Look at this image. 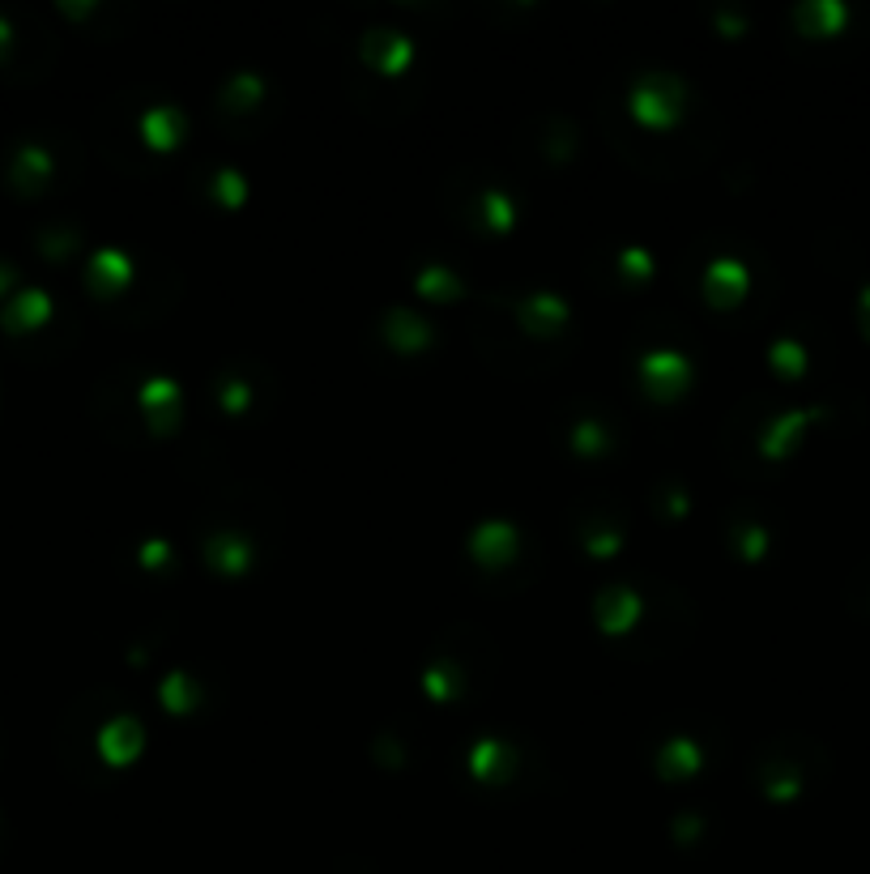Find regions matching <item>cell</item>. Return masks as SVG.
Returning a JSON list of instances; mask_svg holds the SVG:
<instances>
[{"label": "cell", "instance_id": "obj_1", "mask_svg": "<svg viewBox=\"0 0 870 874\" xmlns=\"http://www.w3.org/2000/svg\"><path fill=\"white\" fill-rule=\"evenodd\" d=\"M683 99H687L683 81L674 78V73L653 69V73L636 78V85H632V116L640 119V124H649V128H666V124H674V119H678V112H683Z\"/></svg>", "mask_w": 870, "mask_h": 874}, {"label": "cell", "instance_id": "obj_2", "mask_svg": "<svg viewBox=\"0 0 870 874\" xmlns=\"http://www.w3.org/2000/svg\"><path fill=\"white\" fill-rule=\"evenodd\" d=\"M640 380H644V389L657 401H671L687 389L691 363L678 355V350H649V355L640 358Z\"/></svg>", "mask_w": 870, "mask_h": 874}, {"label": "cell", "instance_id": "obj_3", "mask_svg": "<svg viewBox=\"0 0 870 874\" xmlns=\"http://www.w3.org/2000/svg\"><path fill=\"white\" fill-rule=\"evenodd\" d=\"M141 410H146V418H150V432L154 436H167V432H175V423H180V410H184V393H180V384L171 380V376H150L146 384H141Z\"/></svg>", "mask_w": 870, "mask_h": 874}, {"label": "cell", "instance_id": "obj_4", "mask_svg": "<svg viewBox=\"0 0 870 874\" xmlns=\"http://www.w3.org/2000/svg\"><path fill=\"white\" fill-rule=\"evenodd\" d=\"M358 51H363V60L371 65V69H380V73H401L405 65H410V56H414V43L410 35H401L393 26H376V31H367L363 43H358Z\"/></svg>", "mask_w": 870, "mask_h": 874}, {"label": "cell", "instance_id": "obj_5", "mask_svg": "<svg viewBox=\"0 0 870 874\" xmlns=\"http://www.w3.org/2000/svg\"><path fill=\"white\" fill-rule=\"evenodd\" d=\"M640 610H644V601H640V594H636L632 585H623V580L606 585V589L594 597V614H597V628H602V632H628L636 619H640Z\"/></svg>", "mask_w": 870, "mask_h": 874}, {"label": "cell", "instance_id": "obj_6", "mask_svg": "<svg viewBox=\"0 0 870 874\" xmlns=\"http://www.w3.org/2000/svg\"><path fill=\"white\" fill-rule=\"evenodd\" d=\"M568 303L551 295V290H534V295H525L520 303H516V320L534 333V337H554L563 324H568Z\"/></svg>", "mask_w": 870, "mask_h": 874}, {"label": "cell", "instance_id": "obj_7", "mask_svg": "<svg viewBox=\"0 0 870 874\" xmlns=\"http://www.w3.org/2000/svg\"><path fill=\"white\" fill-rule=\"evenodd\" d=\"M516 542H520L516 525H508V520H482L474 533H470V555L482 567H504L516 555Z\"/></svg>", "mask_w": 870, "mask_h": 874}, {"label": "cell", "instance_id": "obj_8", "mask_svg": "<svg viewBox=\"0 0 870 874\" xmlns=\"http://www.w3.org/2000/svg\"><path fill=\"white\" fill-rule=\"evenodd\" d=\"M380 329H385V342L393 346V350H423V346H432L435 329L427 317H419L414 308H389L385 320H380Z\"/></svg>", "mask_w": 870, "mask_h": 874}, {"label": "cell", "instance_id": "obj_9", "mask_svg": "<svg viewBox=\"0 0 870 874\" xmlns=\"http://www.w3.org/2000/svg\"><path fill=\"white\" fill-rule=\"evenodd\" d=\"M705 295L712 299V308H734L747 295V265L734 256H717L705 269Z\"/></svg>", "mask_w": 870, "mask_h": 874}, {"label": "cell", "instance_id": "obj_10", "mask_svg": "<svg viewBox=\"0 0 870 874\" xmlns=\"http://www.w3.org/2000/svg\"><path fill=\"white\" fill-rule=\"evenodd\" d=\"M201 555H205V563H209L218 576H239V572L248 567V559H252V547H248V538L236 533V529H218V533L205 538Z\"/></svg>", "mask_w": 870, "mask_h": 874}, {"label": "cell", "instance_id": "obj_11", "mask_svg": "<svg viewBox=\"0 0 870 874\" xmlns=\"http://www.w3.org/2000/svg\"><path fill=\"white\" fill-rule=\"evenodd\" d=\"M141 743H146V729H141L137 716H112V721L99 729V751H103L107 763H128V759H137Z\"/></svg>", "mask_w": 870, "mask_h": 874}, {"label": "cell", "instance_id": "obj_12", "mask_svg": "<svg viewBox=\"0 0 870 874\" xmlns=\"http://www.w3.org/2000/svg\"><path fill=\"white\" fill-rule=\"evenodd\" d=\"M811 418H820V405H806V410H786V414H777V418L768 423V432L759 436V452H764V457H786L793 444H798L802 427H806Z\"/></svg>", "mask_w": 870, "mask_h": 874}, {"label": "cell", "instance_id": "obj_13", "mask_svg": "<svg viewBox=\"0 0 870 874\" xmlns=\"http://www.w3.org/2000/svg\"><path fill=\"white\" fill-rule=\"evenodd\" d=\"M513 768V747L504 738H478L470 747V772H474L482 785H500Z\"/></svg>", "mask_w": 870, "mask_h": 874}, {"label": "cell", "instance_id": "obj_14", "mask_svg": "<svg viewBox=\"0 0 870 874\" xmlns=\"http://www.w3.org/2000/svg\"><path fill=\"white\" fill-rule=\"evenodd\" d=\"M793 22L802 35H836L849 22V9L840 0H802L793 9Z\"/></svg>", "mask_w": 870, "mask_h": 874}, {"label": "cell", "instance_id": "obj_15", "mask_svg": "<svg viewBox=\"0 0 870 874\" xmlns=\"http://www.w3.org/2000/svg\"><path fill=\"white\" fill-rule=\"evenodd\" d=\"M184 128H188V116H184L180 107H171V103H159V107H150V112L141 116V137H146L154 150H171V146L184 137Z\"/></svg>", "mask_w": 870, "mask_h": 874}, {"label": "cell", "instance_id": "obj_16", "mask_svg": "<svg viewBox=\"0 0 870 874\" xmlns=\"http://www.w3.org/2000/svg\"><path fill=\"white\" fill-rule=\"evenodd\" d=\"M133 278V261L116 252V248H99L94 252V261H90V286H99V290H119V286H128Z\"/></svg>", "mask_w": 870, "mask_h": 874}, {"label": "cell", "instance_id": "obj_17", "mask_svg": "<svg viewBox=\"0 0 870 874\" xmlns=\"http://www.w3.org/2000/svg\"><path fill=\"white\" fill-rule=\"evenodd\" d=\"M700 768V747L691 743V738H671L662 751H657V772L666 777V781H683V777H691Z\"/></svg>", "mask_w": 870, "mask_h": 874}, {"label": "cell", "instance_id": "obj_18", "mask_svg": "<svg viewBox=\"0 0 870 874\" xmlns=\"http://www.w3.org/2000/svg\"><path fill=\"white\" fill-rule=\"evenodd\" d=\"M159 700H162V709H167V713H175V716L193 713V709H197V700H201L197 678H188L184 670L167 675L159 682Z\"/></svg>", "mask_w": 870, "mask_h": 874}, {"label": "cell", "instance_id": "obj_19", "mask_svg": "<svg viewBox=\"0 0 870 874\" xmlns=\"http://www.w3.org/2000/svg\"><path fill=\"white\" fill-rule=\"evenodd\" d=\"M261 94H265V81L261 73H252V69H239L231 73V81L222 85V107H231V112H248V107H256L261 103Z\"/></svg>", "mask_w": 870, "mask_h": 874}, {"label": "cell", "instance_id": "obj_20", "mask_svg": "<svg viewBox=\"0 0 870 874\" xmlns=\"http://www.w3.org/2000/svg\"><path fill=\"white\" fill-rule=\"evenodd\" d=\"M419 295H427V299H435V303H453V299L466 295V286H461V278H457L453 269H444V265H427V269L419 274Z\"/></svg>", "mask_w": 870, "mask_h": 874}, {"label": "cell", "instance_id": "obj_21", "mask_svg": "<svg viewBox=\"0 0 870 874\" xmlns=\"http://www.w3.org/2000/svg\"><path fill=\"white\" fill-rule=\"evenodd\" d=\"M478 214H482V231H508L516 218L513 197L500 193V188H486V193L478 197Z\"/></svg>", "mask_w": 870, "mask_h": 874}, {"label": "cell", "instance_id": "obj_22", "mask_svg": "<svg viewBox=\"0 0 870 874\" xmlns=\"http://www.w3.org/2000/svg\"><path fill=\"white\" fill-rule=\"evenodd\" d=\"M606 448H610V427L602 418H576L572 423V452L594 457V452H606Z\"/></svg>", "mask_w": 870, "mask_h": 874}, {"label": "cell", "instance_id": "obj_23", "mask_svg": "<svg viewBox=\"0 0 870 874\" xmlns=\"http://www.w3.org/2000/svg\"><path fill=\"white\" fill-rule=\"evenodd\" d=\"M209 193H214V200L218 205H243V197H248V184H243V171L239 166H218L214 171V184H209Z\"/></svg>", "mask_w": 870, "mask_h": 874}, {"label": "cell", "instance_id": "obj_24", "mask_svg": "<svg viewBox=\"0 0 870 874\" xmlns=\"http://www.w3.org/2000/svg\"><path fill=\"white\" fill-rule=\"evenodd\" d=\"M423 682H427V695H435V700H453V695H461L466 675H461L457 666H448V662H435L432 670L423 675Z\"/></svg>", "mask_w": 870, "mask_h": 874}, {"label": "cell", "instance_id": "obj_25", "mask_svg": "<svg viewBox=\"0 0 870 874\" xmlns=\"http://www.w3.org/2000/svg\"><path fill=\"white\" fill-rule=\"evenodd\" d=\"M768 363L777 367V376H802V367H806V350H802V342H793V337H781V342H772V350H768Z\"/></svg>", "mask_w": 870, "mask_h": 874}, {"label": "cell", "instance_id": "obj_26", "mask_svg": "<svg viewBox=\"0 0 870 874\" xmlns=\"http://www.w3.org/2000/svg\"><path fill=\"white\" fill-rule=\"evenodd\" d=\"M764 547H768V529L764 525H755V520H739L734 525V551L743 559H759Z\"/></svg>", "mask_w": 870, "mask_h": 874}, {"label": "cell", "instance_id": "obj_27", "mask_svg": "<svg viewBox=\"0 0 870 874\" xmlns=\"http://www.w3.org/2000/svg\"><path fill=\"white\" fill-rule=\"evenodd\" d=\"M218 401H222L227 414H243L248 401H252L248 384H243V376H218Z\"/></svg>", "mask_w": 870, "mask_h": 874}, {"label": "cell", "instance_id": "obj_28", "mask_svg": "<svg viewBox=\"0 0 870 874\" xmlns=\"http://www.w3.org/2000/svg\"><path fill=\"white\" fill-rule=\"evenodd\" d=\"M619 269H623L628 278H649V274H653V256H649L644 248H623V252H619Z\"/></svg>", "mask_w": 870, "mask_h": 874}, {"label": "cell", "instance_id": "obj_29", "mask_svg": "<svg viewBox=\"0 0 870 874\" xmlns=\"http://www.w3.org/2000/svg\"><path fill=\"white\" fill-rule=\"evenodd\" d=\"M657 513H666V517H683V513H687V491H683L678 482H662Z\"/></svg>", "mask_w": 870, "mask_h": 874}, {"label": "cell", "instance_id": "obj_30", "mask_svg": "<svg viewBox=\"0 0 870 874\" xmlns=\"http://www.w3.org/2000/svg\"><path fill=\"white\" fill-rule=\"evenodd\" d=\"M798 790H802L798 772H768V777H764V794L768 797H793Z\"/></svg>", "mask_w": 870, "mask_h": 874}, {"label": "cell", "instance_id": "obj_31", "mask_svg": "<svg viewBox=\"0 0 870 874\" xmlns=\"http://www.w3.org/2000/svg\"><path fill=\"white\" fill-rule=\"evenodd\" d=\"M43 312H47V299H43L39 290H31V295L18 299V312H9V324H22V320L31 324V320H39Z\"/></svg>", "mask_w": 870, "mask_h": 874}, {"label": "cell", "instance_id": "obj_32", "mask_svg": "<svg viewBox=\"0 0 870 874\" xmlns=\"http://www.w3.org/2000/svg\"><path fill=\"white\" fill-rule=\"evenodd\" d=\"M167 559H171V547L159 542V538H150V542L141 547V563H146V567H162Z\"/></svg>", "mask_w": 870, "mask_h": 874}, {"label": "cell", "instance_id": "obj_33", "mask_svg": "<svg viewBox=\"0 0 870 874\" xmlns=\"http://www.w3.org/2000/svg\"><path fill=\"white\" fill-rule=\"evenodd\" d=\"M717 22H721L725 35H743L747 31V18H739V13H717Z\"/></svg>", "mask_w": 870, "mask_h": 874}, {"label": "cell", "instance_id": "obj_34", "mask_svg": "<svg viewBox=\"0 0 870 874\" xmlns=\"http://www.w3.org/2000/svg\"><path fill=\"white\" fill-rule=\"evenodd\" d=\"M858 324H862V333L870 337V286H862V295H858Z\"/></svg>", "mask_w": 870, "mask_h": 874}]
</instances>
